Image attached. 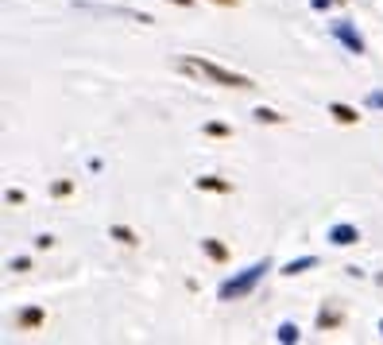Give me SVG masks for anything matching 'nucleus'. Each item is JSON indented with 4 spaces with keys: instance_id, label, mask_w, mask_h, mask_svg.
Instances as JSON below:
<instances>
[{
    "instance_id": "3",
    "label": "nucleus",
    "mask_w": 383,
    "mask_h": 345,
    "mask_svg": "<svg viewBox=\"0 0 383 345\" xmlns=\"http://www.w3.org/2000/svg\"><path fill=\"white\" fill-rule=\"evenodd\" d=\"M333 39L341 43L348 55H364V50H368V47H364V39H360V31H356L348 20H337L333 24Z\"/></svg>"
},
{
    "instance_id": "7",
    "label": "nucleus",
    "mask_w": 383,
    "mask_h": 345,
    "mask_svg": "<svg viewBox=\"0 0 383 345\" xmlns=\"http://www.w3.org/2000/svg\"><path fill=\"white\" fill-rule=\"evenodd\" d=\"M202 248H206V257L217 260V264H225V260H228V248L221 245L217 237H206V241H202Z\"/></svg>"
},
{
    "instance_id": "21",
    "label": "nucleus",
    "mask_w": 383,
    "mask_h": 345,
    "mask_svg": "<svg viewBox=\"0 0 383 345\" xmlns=\"http://www.w3.org/2000/svg\"><path fill=\"white\" fill-rule=\"evenodd\" d=\"M329 4H337V0H314V8H329Z\"/></svg>"
},
{
    "instance_id": "2",
    "label": "nucleus",
    "mask_w": 383,
    "mask_h": 345,
    "mask_svg": "<svg viewBox=\"0 0 383 345\" xmlns=\"http://www.w3.org/2000/svg\"><path fill=\"white\" fill-rule=\"evenodd\" d=\"M267 272H271V260H259V264L244 268L240 276L225 279V283L217 287V295L225 299V303H228V299H244V295H252V291H255V283H259V279H264Z\"/></svg>"
},
{
    "instance_id": "6",
    "label": "nucleus",
    "mask_w": 383,
    "mask_h": 345,
    "mask_svg": "<svg viewBox=\"0 0 383 345\" xmlns=\"http://www.w3.org/2000/svg\"><path fill=\"white\" fill-rule=\"evenodd\" d=\"M197 190H213V194H228V190H233V183H225V178H217V175H202V178H197Z\"/></svg>"
},
{
    "instance_id": "19",
    "label": "nucleus",
    "mask_w": 383,
    "mask_h": 345,
    "mask_svg": "<svg viewBox=\"0 0 383 345\" xmlns=\"http://www.w3.org/2000/svg\"><path fill=\"white\" fill-rule=\"evenodd\" d=\"M368 105H372V109H383V93H368Z\"/></svg>"
},
{
    "instance_id": "22",
    "label": "nucleus",
    "mask_w": 383,
    "mask_h": 345,
    "mask_svg": "<svg viewBox=\"0 0 383 345\" xmlns=\"http://www.w3.org/2000/svg\"><path fill=\"white\" fill-rule=\"evenodd\" d=\"M170 4H178V8H190V4H194V0H170Z\"/></svg>"
},
{
    "instance_id": "17",
    "label": "nucleus",
    "mask_w": 383,
    "mask_h": 345,
    "mask_svg": "<svg viewBox=\"0 0 383 345\" xmlns=\"http://www.w3.org/2000/svg\"><path fill=\"white\" fill-rule=\"evenodd\" d=\"M70 190H74V183H66V178H62V183H55V194H70Z\"/></svg>"
},
{
    "instance_id": "5",
    "label": "nucleus",
    "mask_w": 383,
    "mask_h": 345,
    "mask_svg": "<svg viewBox=\"0 0 383 345\" xmlns=\"http://www.w3.org/2000/svg\"><path fill=\"white\" fill-rule=\"evenodd\" d=\"M325 237H329V245L348 248V245H356V241H360V229H356V225H333Z\"/></svg>"
},
{
    "instance_id": "13",
    "label": "nucleus",
    "mask_w": 383,
    "mask_h": 345,
    "mask_svg": "<svg viewBox=\"0 0 383 345\" xmlns=\"http://www.w3.org/2000/svg\"><path fill=\"white\" fill-rule=\"evenodd\" d=\"M317 326H322V330H333V326H341V310H322V315H317Z\"/></svg>"
},
{
    "instance_id": "8",
    "label": "nucleus",
    "mask_w": 383,
    "mask_h": 345,
    "mask_svg": "<svg viewBox=\"0 0 383 345\" xmlns=\"http://www.w3.org/2000/svg\"><path fill=\"white\" fill-rule=\"evenodd\" d=\"M310 268H317V257H298V260H291V264H283V276H302Z\"/></svg>"
},
{
    "instance_id": "10",
    "label": "nucleus",
    "mask_w": 383,
    "mask_h": 345,
    "mask_svg": "<svg viewBox=\"0 0 383 345\" xmlns=\"http://www.w3.org/2000/svg\"><path fill=\"white\" fill-rule=\"evenodd\" d=\"M252 117L255 120H259V124H283V113H275V109H264V105H259V109H255V113H252Z\"/></svg>"
},
{
    "instance_id": "4",
    "label": "nucleus",
    "mask_w": 383,
    "mask_h": 345,
    "mask_svg": "<svg viewBox=\"0 0 383 345\" xmlns=\"http://www.w3.org/2000/svg\"><path fill=\"white\" fill-rule=\"evenodd\" d=\"M78 8L101 12V16H128V20H136V24H155V16H148V12H128V8H105V4H78Z\"/></svg>"
},
{
    "instance_id": "12",
    "label": "nucleus",
    "mask_w": 383,
    "mask_h": 345,
    "mask_svg": "<svg viewBox=\"0 0 383 345\" xmlns=\"http://www.w3.org/2000/svg\"><path fill=\"white\" fill-rule=\"evenodd\" d=\"M275 337H279L283 345H295L302 334H298V326H295V322H283V326H279V334H275Z\"/></svg>"
},
{
    "instance_id": "20",
    "label": "nucleus",
    "mask_w": 383,
    "mask_h": 345,
    "mask_svg": "<svg viewBox=\"0 0 383 345\" xmlns=\"http://www.w3.org/2000/svg\"><path fill=\"white\" fill-rule=\"evenodd\" d=\"M213 4H221V8H236L240 0H213Z\"/></svg>"
},
{
    "instance_id": "14",
    "label": "nucleus",
    "mask_w": 383,
    "mask_h": 345,
    "mask_svg": "<svg viewBox=\"0 0 383 345\" xmlns=\"http://www.w3.org/2000/svg\"><path fill=\"white\" fill-rule=\"evenodd\" d=\"M43 322V310H39V306H31V310H23V315H20V326H23V330H31V326H39Z\"/></svg>"
},
{
    "instance_id": "9",
    "label": "nucleus",
    "mask_w": 383,
    "mask_h": 345,
    "mask_svg": "<svg viewBox=\"0 0 383 345\" xmlns=\"http://www.w3.org/2000/svg\"><path fill=\"white\" fill-rule=\"evenodd\" d=\"M329 113H333L341 124H356V120H360V113H356L353 105H341V101H333V105H329Z\"/></svg>"
},
{
    "instance_id": "23",
    "label": "nucleus",
    "mask_w": 383,
    "mask_h": 345,
    "mask_svg": "<svg viewBox=\"0 0 383 345\" xmlns=\"http://www.w3.org/2000/svg\"><path fill=\"white\" fill-rule=\"evenodd\" d=\"M380 334H383V322H380Z\"/></svg>"
},
{
    "instance_id": "18",
    "label": "nucleus",
    "mask_w": 383,
    "mask_h": 345,
    "mask_svg": "<svg viewBox=\"0 0 383 345\" xmlns=\"http://www.w3.org/2000/svg\"><path fill=\"white\" fill-rule=\"evenodd\" d=\"M4 198H8L12 206H20V202H23V190H8V194H4Z\"/></svg>"
},
{
    "instance_id": "1",
    "label": "nucleus",
    "mask_w": 383,
    "mask_h": 345,
    "mask_svg": "<svg viewBox=\"0 0 383 345\" xmlns=\"http://www.w3.org/2000/svg\"><path fill=\"white\" fill-rule=\"evenodd\" d=\"M178 70H182V74H194V78H202V82H209V86H225V89H255V82L248 78V74L225 70V66H217V62H209V59H182V62H178Z\"/></svg>"
},
{
    "instance_id": "16",
    "label": "nucleus",
    "mask_w": 383,
    "mask_h": 345,
    "mask_svg": "<svg viewBox=\"0 0 383 345\" xmlns=\"http://www.w3.org/2000/svg\"><path fill=\"white\" fill-rule=\"evenodd\" d=\"M8 268H12V272H28V268H31V260H28V257H20V260H12Z\"/></svg>"
},
{
    "instance_id": "11",
    "label": "nucleus",
    "mask_w": 383,
    "mask_h": 345,
    "mask_svg": "<svg viewBox=\"0 0 383 345\" xmlns=\"http://www.w3.org/2000/svg\"><path fill=\"white\" fill-rule=\"evenodd\" d=\"M108 237H117L120 245H139V237H136L128 225H112V229H108Z\"/></svg>"
},
{
    "instance_id": "15",
    "label": "nucleus",
    "mask_w": 383,
    "mask_h": 345,
    "mask_svg": "<svg viewBox=\"0 0 383 345\" xmlns=\"http://www.w3.org/2000/svg\"><path fill=\"white\" fill-rule=\"evenodd\" d=\"M206 132H209V136H228V124H217V120H213V124H206Z\"/></svg>"
}]
</instances>
